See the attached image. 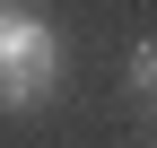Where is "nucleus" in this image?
<instances>
[{"instance_id": "1", "label": "nucleus", "mask_w": 157, "mask_h": 148, "mask_svg": "<svg viewBox=\"0 0 157 148\" xmlns=\"http://www.w3.org/2000/svg\"><path fill=\"white\" fill-rule=\"evenodd\" d=\"M52 87H61V35L35 9L0 0V113H35Z\"/></svg>"}, {"instance_id": "3", "label": "nucleus", "mask_w": 157, "mask_h": 148, "mask_svg": "<svg viewBox=\"0 0 157 148\" xmlns=\"http://www.w3.org/2000/svg\"><path fill=\"white\" fill-rule=\"evenodd\" d=\"M148 105H157V96H148Z\"/></svg>"}, {"instance_id": "2", "label": "nucleus", "mask_w": 157, "mask_h": 148, "mask_svg": "<svg viewBox=\"0 0 157 148\" xmlns=\"http://www.w3.org/2000/svg\"><path fill=\"white\" fill-rule=\"evenodd\" d=\"M131 87L157 96V44H131Z\"/></svg>"}]
</instances>
